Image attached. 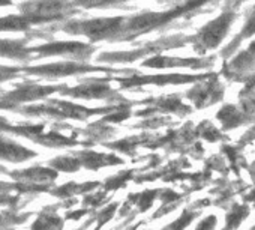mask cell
<instances>
[{
    "label": "cell",
    "instance_id": "cell-1",
    "mask_svg": "<svg viewBox=\"0 0 255 230\" xmlns=\"http://www.w3.org/2000/svg\"><path fill=\"white\" fill-rule=\"evenodd\" d=\"M216 2H221V0H185L183 3H177L176 6L162 12L144 11L141 14L128 17L122 42H132L153 30H165L167 27H171L179 18L191 20L198 14H209L213 9H207V6H215L213 3Z\"/></svg>",
    "mask_w": 255,
    "mask_h": 230
},
{
    "label": "cell",
    "instance_id": "cell-2",
    "mask_svg": "<svg viewBox=\"0 0 255 230\" xmlns=\"http://www.w3.org/2000/svg\"><path fill=\"white\" fill-rule=\"evenodd\" d=\"M128 17H107V18H90V20H71L66 21L60 29L69 35H83L92 42H122L125 23Z\"/></svg>",
    "mask_w": 255,
    "mask_h": 230
},
{
    "label": "cell",
    "instance_id": "cell-3",
    "mask_svg": "<svg viewBox=\"0 0 255 230\" xmlns=\"http://www.w3.org/2000/svg\"><path fill=\"white\" fill-rule=\"evenodd\" d=\"M192 42V36L188 35H170V36H162L159 39L150 41L132 51H107L98 56V62L101 63H132L137 62L143 57H152L156 56L165 50H176L182 48L186 44Z\"/></svg>",
    "mask_w": 255,
    "mask_h": 230
},
{
    "label": "cell",
    "instance_id": "cell-4",
    "mask_svg": "<svg viewBox=\"0 0 255 230\" xmlns=\"http://www.w3.org/2000/svg\"><path fill=\"white\" fill-rule=\"evenodd\" d=\"M237 18V9L222 6L219 17L210 20L204 24L195 35H192V47L198 54H206L210 50H215L227 38L233 23Z\"/></svg>",
    "mask_w": 255,
    "mask_h": 230
},
{
    "label": "cell",
    "instance_id": "cell-5",
    "mask_svg": "<svg viewBox=\"0 0 255 230\" xmlns=\"http://www.w3.org/2000/svg\"><path fill=\"white\" fill-rule=\"evenodd\" d=\"M20 9L30 24L60 21L77 12L74 0H30Z\"/></svg>",
    "mask_w": 255,
    "mask_h": 230
},
{
    "label": "cell",
    "instance_id": "cell-6",
    "mask_svg": "<svg viewBox=\"0 0 255 230\" xmlns=\"http://www.w3.org/2000/svg\"><path fill=\"white\" fill-rule=\"evenodd\" d=\"M110 81H113L111 77H105V78H84L75 87L63 86L60 89V93L72 96V98H81V99H105V101H108L111 104H116V105L129 102L126 98H123L117 90H114L110 86Z\"/></svg>",
    "mask_w": 255,
    "mask_h": 230
},
{
    "label": "cell",
    "instance_id": "cell-7",
    "mask_svg": "<svg viewBox=\"0 0 255 230\" xmlns=\"http://www.w3.org/2000/svg\"><path fill=\"white\" fill-rule=\"evenodd\" d=\"M27 74L45 77V78H59V77H69V75H83L90 72H105V74H125L131 75L135 71L132 69H114L110 66H92L86 63H75V62H59L50 63L36 68H26Z\"/></svg>",
    "mask_w": 255,
    "mask_h": 230
},
{
    "label": "cell",
    "instance_id": "cell-8",
    "mask_svg": "<svg viewBox=\"0 0 255 230\" xmlns=\"http://www.w3.org/2000/svg\"><path fill=\"white\" fill-rule=\"evenodd\" d=\"M209 74H200V75H191V74H161V75H137L135 72L123 77V78H113V81H117L120 89L125 90H137V87L141 86H170V84H191L201 81Z\"/></svg>",
    "mask_w": 255,
    "mask_h": 230
},
{
    "label": "cell",
    "instance_id": "cell-9",
    "mask_svg": "<svg viewBox=\"0 0 255 230\" xmlns=\"http://www.w3.org/2000/svg\"><path fill=\"white\" fill-rule=\"evenodd\" d=\"M224 86L219 81L218 74L210 72L204 80L194 83V87L189 89L185 96L192 101L194 107L201 110L215 105L216 102H221L224 99Z\"/></svg>",
    "mask_w": 255,
    "mask_h": 230
},
{
    "label": "cell",
    "instance_id": "cell-10",
    "mask_svg": "<svg viewBox=\"0 0 255 230\" xmlns=\"http://www.w3.org/2000/svg\"><path fill=\"white\" fill-rule=\"evenodd\" d=\"M95 47L92 44L78 42V41H57V42H48L44 45H38L30 48V53H39V56H66L75 60H89L92 53H95Z\"/></svg>",
    "mask_w": 255,
    "mask_h": 230
},
{
    "label": "cell",
    "instance_id": "cell-11",
    "mask_svg": "<svg viewBox=\"0 0 255 230\" xmlns=\"http://www.w3.org/2000/svg\"><path fill=\"white\" fill-rule=\"evenodd\" d=\"M216 56L209 57H168V56H152L144 59L141 63L143 68H153V69H165V68H191V69H206L215 65Z\"/></svg>",
    "mask_w": 255,
    "mask_h": 230
},
{
    "label": "cell",
    "instance_id": "cell-12",
    "mask_svg": "<svg viewBox=\"0 0 255 230\" xmlns=\"http://www.w3.org/2000/svg\"><path fill=\"white\" fill-rule=\"evenodd\" d=\"M255 69V56L249 53L248 50L240 51L237 56H234L230 62H225L222 66V74L236 83H242V80L252 74Z\"/></svg>",
    "mask_w": 255,
    "mask_h": 230
},
{
    "label": "cell",
    "instance_id": "cell-13",
    "mask_svg": "<svg viewBox=\"0 0 255 230\" xmlns=\"http://www.w3.org/2000/svg\"><path fill=\"white\" fill-rule=\"evenodd\" d=\"M143 102H147L150 107L147 110L137 111L135 113L137 116H141V114H146V113H158V111L176 113L177 116H186V114H189L192 111V107H189L185 102H182V98H180L179 93L162 96V98H156V99H147V101H143Z\"/></svg>",
    "mask_w": 255,
    "mask_h": 230
},
{
    "label": "cell",
    "instance_id": "cell-14",
    "mask_svg": "<svg viewBox=\"0 0 255 230\" xmlns=\"http://www.w3.org/2000/svg\"><path fill=\"white\" fill-rule=\"evenodd\" d=\"M216 119L221 122L222 130H234L240 125H248L255 121V116L246 113L242 107L233 105V104H225L216 114Z\"/></svg>",
    "mask_w": 255,
    "mask_h": 230
},
{
    "label": "cell",
    "instance_id": "cell-15",
    "mask_svg": "<svg viewBox=\"0 0 255 230\" xmlns=\"http://www.w3.org/2000/svg\"><path fill=\"white\" fill-rule=\"evenodd\" d=\"M245 17L246 18H245V24H243L242 30L230 41V44L225 48L221 50V57L222 59H228L230 56H233L243 41H246L248 38L255 35V5L245 12Z\"/></svg>",
    "mask_w": 255,
    "mask_h": 230
},
{
    "label": "cell",
    "instance_id": "cell-16",
    "mask_svg": "<svg viewBox=\"0 0 255 230\" xmlns=\"http://www.w3.org/2000/svg\"><path fill=\"white\" fill-rule=\"evenodd\" d=\"M63 86H35V84H29V86H21L17 90L11 92L9 95H6V101L9 102H23V101H33V99H39V98H45L50 93L54 92H60Z\"/></svg>",
    "mask_w": 255,
    "mask_h": 230
},
{
    "label": "cell",
    "instance_id": "cell-17",
    "mask_svg": "<svg viewBox=\"0 0 255 230\" xmlns=\"http://www.w3.org/2000/svg\"><path fill=\"white\" fill-rule=\"evenodd\" d=\"M132 0H74L75 6H81L86 9L99 8V9H108V8H117V9H132V6H128L126 3ZM159 5H168L173 3L174 0H155Z\"/></svg>",
    "mask_w": 255,
    "mask_h": 230
},
{
    "label": "cell",
    "instance_id": "cell-18",
    "mask_svg": "<svg viewBox=\"0 0 255 230\" xmlns=\"http://www.w3.org/2000/svg\"><path fill=\"white\" fill-rule=\"evenodd\" d=\"M81 164L86 166L87 169L98 170L105 166H117L123 164V160L116 157V155H107V154H96V152H81Z\"/></svg>",
    "mask_w": 255,
    "mask_h": 230
},
{
    "label": "cell",
    "instance_id": "cell-19",
    "mask_svg": "<svg viewBox=\"0 0 255 230\" xmlns=\"http://www.w3.org/2000/svg\"><path fill=\"white\" fill-rule=\"evenodd\" d=\"M30 53V48H26V41L17 39H0V56L11 59H24Z\"/></svg>",
    "mask_w": 255,
    "mask_h": 230
},
{
    "label": "cell",
    "instance_id": "cell-20",
    "mask_svg": "<svg viewBox=\"0 0 255 230\" xmlns=\"http://www.w3.org/2000/svg\"><path fill=\"white\" fill-rule=\"evenodd\" d=\"M33 152L26 151L24 148L15 146L12 143H6V142H0V157L12 160V161H21L27 157H33Z\"/></svg>",
    "mask_w": 255,
    "mask_h": 230
},
{
    "label": "cell",
    "instance_id": "cell-21",
    "mask_svg": "<svg viewBox=\"0 0 255 230\" xmlns=\"http://www.w3.org/2000/svg\"><path fill=\"white\" fill-rule=\"evenodd\" d=\"M249 215V209L248 206H240V205H234L230 212L227 214V223H225V227L222 230H236L242 221Z\"/></svg>",
    "mask_w": 255,
    "mask_h": 230
},
{
    "label": "cell",
    "instance_id": "cell-22",
    "mask_svg": "<svg viewBox=\"0 0 255 230\" xmlns=\"http://www.w3.org/2000/svg\"><path fill=\"white\" fill-rule=\"evenodd\" d=\"M30 26V21L21 15V17H17V15H9V17H2L0 18V32L3 30H27Z\"/></svg>",
    "mask_w": 255,
    "mask_h": 230
},
{
    "label": "cell",
    "instance_id": "cell-23",
    "mask_svg": "<svg viewBox=\"0 0 255 230\" xmlns=\"http://www.w3.org/2000/svg\"><path fill=\"white\" fill-rule=\"evenodd\" d=\"M200 214H201V209H195V211H194V208L185 209L183 214H182L176 221H173L171 224L165 226L162 230H185V229H186V227H188Z\"/></svg>",
    "mask_w": 255,
    "mask_h": 230
},
{
    "label": "cell",
    "instance_id": "cell-24",
    "mask_svg": "<svg viewBox=\"0 0 255 230\" xmlns=\"http://www.w3.org/2000/svg\"><path fill=\"white\" fill-rule=\"evenodd\" d=\"M195 134L201 139H206L207 142H212V143L218 142V140H225V136L221 134V131L215 125H212L210 121H203L198 125V128L195 130Z\"/></svg>",
    "mask_w": 255,
    "mask_h": 230
},
{
    "label": "cell",
    "instance_id": "cell-25",
    "mask_svg": "<svg viewBox=\"0 0 255 230\" xmlns=\"http://www.w3.org/2000/svg\"><path fill=\"white\" fill-rule=\"evenodd\" d=\"M141 142L138 140V137H129V139H125V140H117L111 145H107L108 148H113L116 151H120L123 154L128 155H134L135 154V148L137 145H140Z\"/></svg>",
    "mask_w": 255,
    "mask_h": 230
},
{
    "label": "cell",
    "instance_id": "cell-26",
    "mask_svg": "<svg viewBox=\"0 0 255 230\" xmlns=\"http://www.w3.org/2000/svg\"><path fill=\"white\" fill-rule=\"evenodd\" d=\"M132 179V172H123V173H119L110 179H107L105 182V188L107 190H117L120 187H126V182Z\"/></svg>",
    "mask_w": 255,
    "mask_h": 230
},
{
    "label": "cell",
    "instance_id": "cell-27",
    "mask_svg": "<svg viewBox=\"0 0 255 230\" xmlns=\"http://www.w3.org/2000/svg\"><path fill=\"white\" fill-rule=\"evenodd\" d=\"M56 169L59 170H65V172H75L80 169L81 161L75 160V158H69V157H63V158H57L51 163Z\"/></svg>",
    "mask_w": 255,
    "mask_h": 230
},
{
    "label": "cell",
    "instance_id": "cell-28",
    "mask_svg": "<svg viewBox=\"0 0 255 230\" xmlns=\"http://www.w3.org/2000/svg\"><path fill=\"white\" fill-rule=\"evenodd\" d=\"M242 83H243V89L240 90L239 98H243V96H248V95L255 93V72L246 75V77L242 80Z\"/></svg>",
    "mask_w": 255,
    "mask_h": 230
},
{
    "label": "cell",
    "instance_id": "cell-29",
    "mask_svg": "<svg viewBox=\"0 0 255 230\" xmlns=\"http://www.w3.org/2000/svg\"><path fill=\"white\" fill-rule=\"evenodd\" d=\"M216 223H218L216 215H209V217H206L203 221L198 223V226L195 227V230H215Z\"/></svg>",
    "mask_w": 255,
    "mask_h": 230
},
{
    "label": "cell",
    "instance_id": "cell-30",
    "mask_svg": "<svg viewBox=\"0 0 255 230\" xmlns=\"http://www.w3.org/2000/svg\"><path fill=\"white\" fill-rule=\"evenodd\" d=\"M17 72H18V69H15V68H3V66H0V81L15 77Z\"/></svg>",
    "mask_w": 255,
    "mask_h": 230
},
{
    "label": "cell",
    "instance_id": "cell-31",
    "mask_svg": "<svg viewBox=\"0 0 255 230\" xmlns=\"http://www.w3.org/2000/svg\"><path fill=\"white\" fill-rule=\"evenodd\" d=\"M255 122V121H254ZM255 140V124H254V127L251 128V130H248L246 133H245V136L242 137V140H240V145L242 146H245V145H248V143H251V142H254Z\"/></svg>",
    "mask_w": 255,
    "mask_h": 230
},
{
    "label": "cell",
    "instance_id": "cell-32",
    "mask_svg": "<svg viewBox=\"0 0 255 230\" xmlns=\"http://www.w3.org/2000/svg\"><path fill=\"white\" fill-rule=\"evenodd\" d=\"M221 2H222V6H228V8L237 9L242 3L248 2V0H221Z\"/></svg>",
    "mask_w": 255,
    "mask_h": 230
},
{
    "label": "cell",
    "instance_id": "cell-33",
    "mask_svg": "<svg viewBox=\"0 0 255 230\" xmlns=\"http://www.w3.org/2000/svg\"><path fill=\"white\" fill-rule=\"evenodd\" d=\"M248 51H249V53H252V54L255 56V41H252V42L249 44V47H248Z\"/></svg>",
    "mask_w": 255,
    "mask_h": 230
},
{
    "label": "cell",
    "instance_id": "cell-34",
    "mask_svg": "<svg viewBox=\"0 0 255 230\" xmlns=\"http://www.w3.org/2000/svg\"><path fill=\"white\" fill-rule=\"evenodd\" d=\"M5 5H12V0H0V6H5Z\"/></svg>",
    "mask_w": 255,
    "mask_h": 230
},
{
    "label": "cell",
    "instance_id": "cell-35",
    "mask_svg": "<svg viewBox=\"0 0 255 230\" xmlns=\"http://www.w3.org/2000/svg\"><path fill=\"white\" fill-rule=\"evenodd\" d=\"M254 166H255V164H254Z\"/></svg>",
    "mask_w": 255,
    "mask_h": 230
}]
</instances>
